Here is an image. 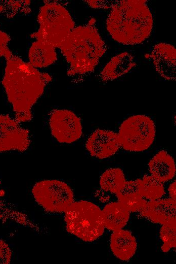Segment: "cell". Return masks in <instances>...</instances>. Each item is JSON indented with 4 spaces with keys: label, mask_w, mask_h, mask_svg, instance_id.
Here are the masks:
<instances>
[{
    "label": "cell",
    "mask_w": 176,
    "mask_h": 264,
    "mask_svg": "<svg viewBox=\"0 0 176 264\" xmlns=\"http://www.w3.org/2000/svg\"><path fill=\"white\" fill-rule=\"evenodd\" d=\"M6 60L2 83L15 112V119L19 122L29 121L32 117V107L52 77L15 55Z\"/></svg>",
    "instance_id": "1"
},
{
    "label": "cell",
    "mask_w": 176,
    "mask_h": 264,
    "mask_svg": "<svg viewBox=\"0 0 176 264\" xmlns=\"http://www.w3.org/2000/svg\"><path fill=\"white\" fill-rule=\"evenodd\" d=\"M145 0L117 1L107 19L112 37L124 45L140 44L150 35L153 25L152 13Z\"/></svg>",
    "instance_id": "2"
},
{
    "label": "cell",
    "mask_w": 176,
    "mask_h": 264,
    "mask_svg": "<svg viewBox=\"0 0 176 264\" xmlns=\"http://www.w3.org/2000/svg\"><path fill=\"white\" fill-rule=\"evenodd\" d=\"M93 20L74 28L59 48L69 64V76L92 72L106 52L105 43Z\"/></svg>",
    "instance_id": "3"
},
{
    "label": "cell",
    "mask_w": 176,
    "mask_h": 264,
    "mask_svg": "<svg viewBox=\"0 0 176 264\" xmlns=\"http://www.w3.org/2000/svg\"><path fill=\"white\" fill-rule=\"evenodd\" d=\"M64 212L67 230L80 240L91 242L103 235L105 226L102 211L93 203L73 202Z\"/></svg>",
    "instance_id": "4"
},
{
    "label": "cell",
    "mask_w": 176,
    "mask_h": 264,
    "mask_svg": "<svg viewBox=\"0 0 176 264\" xmlns=\"http://www.w3.org/2000/svg\"><path fill=\"white\" fill-rule=\"evenodd\" d=\"M37 20L39 29L31 37L55 48L60 47L75 26L68 10L55 3H48L41 7Z\"/></svg>",
    "instance_id": "5"
},
{
    "label": "cell",
    "mask_w": 176,
    "mask_h": 264,
    "mask_svg": "<svg viewBox=\"0 0 176 264\" xmlns=\"http://www.w3.org/2000/svg\"><path fill=\"white\" fill-rule=\"evenodd\" d=\"M120 147L125 150L140 152L147 149L154 142L155 125L148 116H130L121 124L117 134Z\"/></svg>",
    "instance_id": "6"
},
{
    "label": "cell",
    "mask_w": 176,
    "mask_h": 264,
    "mask_svg": "<svg viewBox=\"0 0 176 264\" xmlns=\"http://www.w3.org/2000/svg\"><path fill=\"white\" fill-rule=\"evenodd\" d=\"M32 192L36 202L45 210L51 213L64 212L74 201L71 188L58 180H46L37 182Z\"/></svg>",
    "instance_id": "7"
},
{
    "label": "cell",
    "mask_w": 176,
    "mask_h": 264,
    "mask_svg": "<svg viewBox=\"0 0 176 264\" xmlns=\"http://www.w3.org/2000/svg\"><path fill=\"white\" fill-rule=\"evenodd\" d=\"M49 126L53 137L60 143L70 144L78 140L82 130L80 119L72 111L55 109L50 115Z\"/></svg>",
    "instance_id": "8"
},
{
    "label": "cell",
    "mask_w": 176,
    "mask_h": 264,
    "mask_svg": "<svg viewBox=\"0 0 176 264\" xmlns=\"http://www.w3.org/2000/svg\"><path fill=\"white\" fill-rule=\"evenodd\" d=\"M30 144L29 131L16 119L0 115V152L11 150L24 151Z\"/></svg>",
    "instance_id": "9"
},
{
    "label": "cell",
    "mask_w": 176,
    "mask_h": 264,
    "mask_svg": "<svg viewBox=\"0 0 176 264\" xmlns=\"http://www.w3.org/2000/svg\"><path fill=\"white\" fill-rule=\"evenodd\" d=\"M85 146L92 156L99 159L111 157L120 147L117 134L101 129L96 130L91 135Z\"/></svg>",
    "instance_id": "10"
},
{
    "label": "cell",
    "mask_w": 176,
    "mask_h": 264,
    "mask_svg": "<svg viewBox=\"0 0 176 264\" xmlns=\"http://www.w3.org/2000/svg\"><path fill=\"white\" fill-rule=\"evenodd\" d=\"M175 200L158 199L147 202L139 212L152 222L162 225L175 224Z\"/></svg>",
    "instance_id": "11"
},
{
    "label": "cell",
    "mask_w": 176,
    "mask_h": 264,
    "mask_svg": "<svg viewBox=\"0 0 176 264\" xmlns=\"http://www.w3.org/2000/svg\"><path fill=\"white\" fill-rule=\"evenodd\" d=\"M155 69L164 79H175L176 50L170 44L160 43L155 45L151 55Z\"/></svg>",
    "instance_id": "12"
},
{
    "label": "cell",
    "mask_w": 176,
    "mask_h": 264,
    "mask_svg": "<svg viewBox=\"0 0 176 264\" xmlns=\"http://www.w3.org/2000/svg\"><path fill=\"white\" fill-rule=\"evenodd\" d=\"M110 246L111 251L117 258L127 261L135 255L137 243L129 231L121 229L112 234Z\"/></svg>",
    "instance_id": "13"
},
{
    "label": "cell",
    "mask_w": 176,
    "mask_h": 264,
    "mask_svg": "<svg viewBox=\"0 0 176 264\" xmlns=\"http://www.w3.org/2000/svg\"><path fill=\"white\" fill-rule=\"evenodd\" d=\"M148 167L152 176L162 183L169 181L175 175L174 159L164 150L156 154L149 161Z\"/></svg>",
    "instance_id": "14"
},
{
    "label": "cell",
    "mask_w": 176,
    "mask_h": 264,
    "mask_svg": "<svg viewBox=\"0 0 176 264\" xmlns=\"http://www.w3.org/2000/svg\"><path fill=\"white\" fill-rule=\"evenodd\" d=\"M134 57L127 52L114 56L105 65L100 77L104 82L110 81L128 72L135 65Z\"/></svg>",
    "instance_id": "15"
},
{
    "label": "cell",
    "mask_w": 176,
    "mask_h": 264,
    "mask_svg": "<svg viewBox=\"0 0 176 264\" xmlns=\"http://www.w3.org/2000/svg\"><path fill=\"white\" fill-rule=\"evenodd\" d=\"M141 179L126 181L121 190L116 194L118 202L123 204L130 212H140L147 201L140 193Z\"/></svg>",
    "instance_id": "16"
},
{
    "label": "cell",
    "mask_w": 176,
    "mask_h": 264,
    "mask_svg": "<svg viewBox=\"0 0 176 264\" xmlns=\"http://www.w3.org/2000/svg\"><path fill=\"white\" fill-rule=\"evenodd\" d=\"M102 211L105 227L112 232L122 229L129 218L130 212L119 202L108 204Z\"/></svg>",
    "instance_id": "17"
},
{
    "label": "cell",
    "mask_w": 176,
    "mask_h": 264,
    "mask_svg": "<svg viewBox=\"0 0 176 264\" xmlns=\"http://www.w3.org/2000/svg\"><path fill=\"white\" fill-rule=\"evenodd\" d=\"M55 49L48 44L36 40L29 50V63L36 68L48 67L57 59Z\"/></svg>",
    "instance_id": "18"
},
{
    "label": "cell",
    "mask_w": 176,
    "mask_h": 264,
    "mask_svg": "<svg viewBox=\"0 0 176 264\" xmlns=\"http://www.w3.org/2000/svg\"><path fill=\"white\" fill-rule=\"evenodd\" d=\"M124 174L119 168H110L101 176L100 185L106 191L117 193L123 187L125 182Z\"/></svg>",
    "instance_id": "19"
},
{
    "label": "cell",
    "mask_w": 176,
    "mask_h": 264,
    "mask_svg": "<svg viewBox=\"0 0 176 264\" xmlns=\"http://www.w3.org/2000/svg\"><path fill=\"white\" fill-rule=\"evenodd\" d=\"M140 193L150 201L160 199L165 193L163 184L152 176L145 175L141 179Z\"/></svg>",
    "instance_id": "20"
},
{
    "label": "cell",
    "mask_w": 176,
    "mask_h": 264,
    "mask_svg": "<svg viewBox=\"0 0 176 264\" xmlns=\"http://www.w3.org/2000/svg\"><path fill=\"white\" fill-rule=\"evenodd\" d=\"M175 224H164L160 228V237L163 243L161 250L164 252L175 247Z\"/></svg>",
    "instance_id": "21"
},
{
    "label": "cell",
    "mask_w": 176,
    "mask_h": 264,
    "mask_svg": "<svg viewBox=\"0 0 176 264\" xmlns=\"http://www.w3.org/2000/svg\"><path fill=\"white\" fill-rule=\"evenodd\" d=\"M11 40L10 36L0 29V57L8 58L13 54L8 47V44Z\"/></svg>",
    "instance_id": "22"
},
{
    "label": "cell",
    "mask_w": 176,
    "mask_h": 264,
    "mask_svg": "<svg viewBox=\"0 0 176 264\" xmlns=\"http://www.w3.org/2000/svg\"><path fill=\"white\" fill-rule=\"evenodd\" d=\"M12 252L8 245L3 241H0V264L10 262Z\"/></svg>",
    "instance_id": "23"
},
{
    "label": "cell",
    "mask_w": 176,
    "mask_h": 264,
    "mask_svg": "<svg viewBox=\"0 0 176 264\" xmlns=\"http://www.w3.org/2000/svg\"><path fill=\"white\" fill-rule=\"evenodd\" d=\"M118 1H86L85 2L92 7L94 8H112Z\"/></svg>",
    "instance_id": "24"
},
{
    "label": "cell",
    "mask_w": 176,
    "mask_h": 264,
    "mask_svg": "<svg viewBox=\"0 0 176 264\" xmlns=\"http://www.w3.org/2000/svg\"><path fill=\"white\" fill-rule=\"evenodd\" d=\"M175 183L176 182L174 181L170 185L168 189L170 198L173 200H175Z\"/></svg>",
    "instance_id": "25"
}]
</instances>
